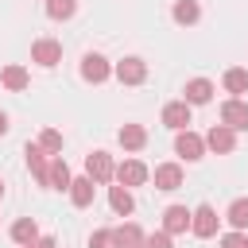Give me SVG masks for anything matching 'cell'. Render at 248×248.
<instances>
[{"label": "cell", "instance_id": "cell-12", "mask_svg": "<svg viewBox=\"0 0 248 248\" xmlns=\"http://www.w3.org/2000/svg\"><path fill=\"white\" fill-rule=\"evenodd\" d=\"M143 240H147V232L136 221H124L112 229V248H143Z\"/></svg>", "mask_w": 248, "mask_h": 248}, {"label": "cell", "instance_id": "cell-3", "mask_svg": "<svg viewBox=\"0 0 248 248\" xmlns=\"http://www.w3.org/2000/svg\"><path fill=\"white\" fill-rule=\"evenodd\" d=\"M85 174H89L97 186L112 182V178H116V163H112V155H108V151H101V147H97V151H89V155H85Z\"/></svg>", "mask_w": 248, "mask_h": 248}, {"label": "cell", "instance_id": "cell-20", "mask_svg": "<svg viewBox=\"0 0 248 248\" xmlns=\"http://www.w3.org/2000/svg\"><path fill=\"white\" fill-rule=\"evenodd\" d=\"M70 182H74V174H70L66 159L54 155V159H50V182H46V190H70Z\"/></svg>", "mask_w": 248, "mask_h": 248}, {"label": "cell", "instance_id": "cell-15", "mask_svg": "<svg viewBox=\"0 0 248 248\" xmlns=\"http://www.w3.org/2000/svg\"><path fill=\"white\" fill-rule=\"evenodd\" d=\"M182 93H186V97H182L186 105H209L217 89H213V81H209V78H190Z\"/></svg>", "mask_w": 248, "mask_h": 248}, {"label": "cell", "instance_id": "cell-32", "mask_svg": "<svg viewBox=\"0 0 248 248\" xmlns=\"http://www.w3.org/2000/svg\"><path fill=\"white\" fill-rule=\"evenodd\" d=\"M0 198H4V178H0Z\"/></svg>", "mask_w": 248, "mask_h": 248}, {"label": "cell", "instance_id": "cell-5", "mask_svg": "<svg viewBox=\"0 0 248 248\" xmlns=\"http://www.w3.org/2000/svg\"><path fill=\"white\" fill-rule=\"evenodd\" d=\"M217 225H221V217H217V209H213V205H198V209H194V217H190V232H194L198 240L217 236Z\"/></svg>", "mask_w": 248, "mask_h": 248}, {"label": "cell", "instance_id": "cell-23", "mask_svg": "<svg viewBox=\"0 0 248 248\" xmlns=\"http://www.w3.org/2000/svg\"><path fill=\"white\" fill-rule=\"evenodd\" d=\"M35 236H39V225H35V217H19V221L12 225V240H16L19 248H23V244H31Z\"/></svg>", "mask_w": 248, "mask_h": 248}, {"label": "cell", "instance_id": "cell-11", "mask_svg": "<svg viewBox=\"0 0 248 248\" xmlns=\"http://www.w3.org/2000/svg\"><path fill=\"white\" fill-rule=\"evenodd\" d=\"M190 217H194V209H186V205H167V209H163V229H167L170 236H182V232H190Z\"/></svg>", "mask_w": 248, "mask_h": 248}, {"label": "cell", "instance_id": "cell-29", "mask_svg": "<svg viewBox=\"0 0 248 248\" xmlns=\"http://www.w3.org/2000/svg\"><path fill=\"white\" fill-rule=\"evenodd\" d=\"M89 248H112V229H97L89 236Z\"/></svg>", "mask_w": 248, "mask_h": 248}, {"label": "cell", "instance_id": "cell-4", "mask_svg": "<svg viewBox=\"0 0 248 248\" xmlns=\"http://www.w3.org/2000/svg\"><path fill=\"white\" fill-rule=\"evenodd\" d=\"M112 74H116L120 85H143V81H147V62H143L140 54H128V58H120V62L112 66Z\"/></svg>", "mask_w": 248, "mask_h": 248}, {"label": "cell", "instance_id": "cell-9", "mask_svg": "<svg viewBox=\"0 0 248 248\" xmlns=\"http://www.w3.org/2000/svg\"><path fill=\"white\" fill-rule=\"evenodd\" d=\"M151 178V170H147V163H140V159H124V163H116V182L120 186H143Z\"/></svg>", "mask_w": 248, "mask_h": 248}, {"label": "cell", "instance_id": "cell-24", "mask_svg": "<svg viewBox=\"0 0 248 248\" xmlns=\"http://www.w3.org/2000/svg\"><path fill=\"white\" fill-rule=\"evenodd\" d=\"M225 221H229L232 229H240V232H244V229H248V198H236V202L225 209Z\"/></svg>", "mask_w": 248, "mask_h": 248}, {"label": "cell", "instance_id": "cell-18", "mask_svg": "<svg viewBox=\"0 0 248 248\" xmlns=\"http://www.w3.org/2000/svg\"><path fill=\"white\" fill-rule=\"evenodd\" d=\"M108 205H112V213L116 217H132L136 213V198H132V190L128 186H108Z\"/></svg>", "mask_w": 248, "mask_h": 248}, {"label": "cell", "instance_id": "cell-7", "mask_svg": "<svg viewBox=\"0 0 248 248\" xmlns=\"http://www.w3.org/2000/svg\"><path fill=\"white\" fill-rule=\"evenodd\" d=\"M205 147H209L213 155H232V151H236V132H232L229 124H213V128L205 132Z\"/></svg>", "mask_w": 248, "mask_h": 248}, {"label": "cell", "instance_id": "cell-22", "mask_svg": "<svg viewBox=\"0 0 248 248\" xmlns=\"http://www.w3.org/2000/svg\"><path fill=\"white\" fill-rule=\"evenodd\" d=\"M221 85H225V93H232V97L248 93V70H244V66H232V70H225Z\"/></svg>", "mask_w": 248, "mask_h": 248}, {"label": "cell", "instance_id": "cell-27", "mask_svg": "<svg viewBox=\"0 0 248 248\" xmlns=\"http://www.w3.org/2000/svg\"><path fill=\"white\" fill-rule=\"evenodd\" d=\"M143 248H174V240H170V232H167V229H159V232H147Z\"/></svg>", "mask_w": 248, "mask_h": 248}, {"label": "cell", "instance_id": "cell-14", "mask_svg": "<svg viewBox=\"0 0 248 248\" xmlns=\"http://www.w3.org/2000/svg\"><path fill=\"white\" fill-rule=\"evenodd\" d=\"M190 108H194V105H186V101H167V105H163V124H167L170 132L190 128Z\"/></svg>", "mask_w": 248, "mask_h": 248}, {"label": "cell", "instance_id": "cell-25", "mask_svg": "<svg viewBox=\"0 0 248 248\" xmlns=\"http://www.w3.org/2000/svg\"><path fill=\"white\" fill-rule=\"evenodd\" d=\"M74 12H78V0H46V16H50V19H58V23H62V19H70Z\"/></svg>", "mask_w": 248, "mask_h": 248}, {"label": "cell", "instance_id": "cell-6", "mask_svg": "<svg viewBox=\"0 0 248 248\" xmlns=\"http://www.w3.org/2000/svg\"><path fill=\"white\" fill-rule=\"evenodd\" d=\"M31 62L43 66V70L58 66V62H62V43H58V39H35V43H31Z\"/></svg>", "mask_w": 248, "mask_h": 248}, {"label": "cell", "instance_id": "cell-8", "mask_svg": "<svg viewBox=\"0 0 248 248\" xmlns=\"http://www.w3.org/2000/svg\"><path fill=\"white\" fill-rule=\"evenodd\" d=\"M221 124H229L232 132H248V101L240 97L221 101Z\"/></svg>", "mask_w": 248, "mask_h": 248}, {"label": "cell", "instance_id": "cell-17", "mask_svg": "<svg viewBox=\"0 0 248 248\" xmlns=\"http://www.w3.org/2000/svg\"><path fill=\"white\" fill-rule=\"evenodd\" d=\"M66 194H70V202H74L78 209H89V205H93V194H97V182H93L89 174H81V178H74V182H70V190H66Z\"/></svg>", "mask_w": 248, "mask_h": 248}, {"label": "cell", "instance_id": "cell-1", "mask_svg": "<svg viewBox=\"0 0 248 248\" xmlns=\"http://www.w3.org/2000/svg\"><path fill=\"white\" fill-rule=\"evenodd\" d=\"M205 136H198V132H190V128H182V132H174V155L178 159H186V163H198V159H205Z\"/></svg>", "mask_w": 248, "mask_h": 248}, {"label": "cell", "instance_id": "cell-13", "mask_svg": "<svg viewBox=\"0 0 248 248\" xmlns=\"http://www.w3.org/2000/svg\"><path fill=\"white\" fill-rule=\"evenodd\" d=\"M0 85H4L8 93H23V89L31 85V74H27V66H19V62H8V66L0 70Z\"/></svg>", "mask_w": 248, "mask_h": 248}, {"label": "cell", "instance_id": "cell-21", "mask_svg": "<svg viewBox=\"0 0 248 248\" xmlns=\"http://www.w3.org/2000/svg\"><path fill=\"white\" fill-rule=\"evenodd\" d=\"M170 16H174V23L190 27V23H198V19H202V4H198V0H174Z\"/></svg>", "mask_w": 248, "mask_h": 248}, {"label": "cell", "instance_id": "cell-10", "mask_svg": "<svg viewBox=\"0 0 248 248\" xmlns=\"http://www.w3.org/2000/svg\"><path fill=\"white\" fill-rule=\"evenodd\" d=\"M23 159H27V170L35 174V182H39V186H46V182H50V163H46V151H43L39 143H27V147H23Z\"/></svg>", "mask_w": 248, "mask_h": 248}, {"label": "cell", "instance_id": "cell-16", "mask_svg": "<svg viewBox=\"0 0 248 248\" xmlns=\"http://www.w3.org/2000/svg\"><path fill=\"white\" fill-rule=\"evenodd\" d=\"M151 178H155V190H178L182 186V167L178 163H159L155 170H151Z\"/></svg>", "mask_w": 248, "mask_h": 248}, {"label": "cell", "instance_id": "cell-28", "mask_svg": "<svg viewBox=\"0 0 248 248\" xmlns=\"http://www.w3.org/2000/svg\"><path fill=\"white\" fill-rule=\"evenodd\" d=\"M221 248H248V232H240V229L225 232V236H221Z\"/></svg>", "mask_w": 248, "mask_h": 248}, {"label": "cell", "instance_id": "cell-31", "mask_svg": "<svg viewBox=\"0 0 248 248\" xmlns=\"http://www.w3.org/2000/svg\"><path fill=\"white\" fill-rule=\"evenodd\" d=\"M0 136H8V112L0 108Z\"/></svg>", "mask_w": 248, "mask_h": 248}, {"label": "cell", "instance_id": "cell-19", "mask_svg": "<svg viewBox=\"0 0 248 248\" xmlns=\"http://www.w3.org/2000/svg\"><path fill=\"white\" fill-rule=\"evenodd\" d=\"M116 140H120L124 151H143V147H147V128H143V124H124V128L116 132Z\"/></svg>", "mask_w": 248, "mask_h": 248}, {"label": "cell", "instance_id": "cell-2", "mask_svg": "<svg viewBox=\"0 0 248 248\" xmlns=\"http://www.w3.org/2000/svg\"><path fill=\"white\" fill-rule=\"evenodd\" d=\"M78 74H81V81H89V85H101V81H108V74H112V62H108L105 54L89 50V54H81V66H78Z\"/></svg>", "mask_w": 248, "mask_h": 248}, {"label": "cell", "instance_id": "cell-30", "mask_svg": "<svg viewBox=\"0 0 248 248\" xmlns=\"http://www.w3.org/2000/svg\"><path fill=\"white\" fill-rule=\"evenodd\" d=\"M23 248H58V244H54V236H35V240L23 244Z\"/></svg>", "mask_w": 248, "mask_h": 248}, {"label": "cell", "instance_id": "cell-26", "mask_svg": "<svg viewBox=\"0 0 248 248\" xmlns=\"http://www.w3.org/2000/svg\"><path fill=\"white\" fill-rule=\"evenodd\" d=\"M39 147H43L46 155H58V151H62V132H58V128H43V132H39Z\"/></svg>", "mask_w": 248, "mask_h": 248}]
</instances>
